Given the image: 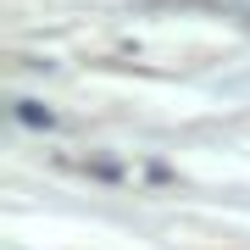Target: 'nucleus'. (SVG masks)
<instances>
[{
	"label": "nucleus",
	"instance_id": "obj_1",
	"mask_svg": "<svg viewBox=\"0 0 250 250\" xmlns=\"http://www.w3.org/2000/svg\"><path fill=\"white\" fill-rule=\"evenodd\" d=\"M17 123H28V128H50V123H56V111H50V106H39V100H17Z\"/></svg>",
	"mask_w": 250,
	"mask_h": 250
}]
</instances>
